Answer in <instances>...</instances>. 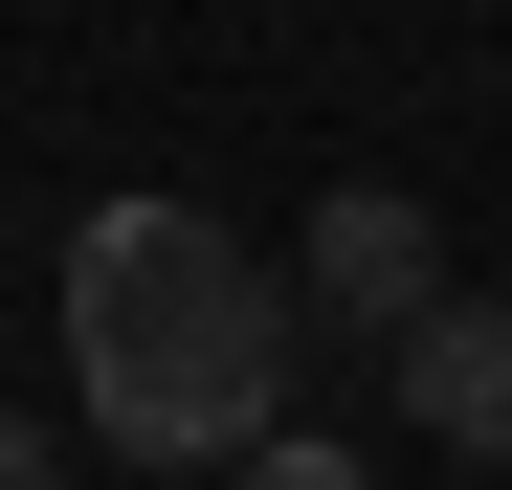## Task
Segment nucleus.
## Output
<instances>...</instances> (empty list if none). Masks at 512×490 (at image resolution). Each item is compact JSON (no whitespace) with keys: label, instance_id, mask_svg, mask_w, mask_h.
Returning a JSON list of instances; mask_svg holds the SVG:
<instances>
[{"label":"nucleus","instance_id":"nucleus-1","mask_svg":"<svg viewBox=\"0 0 512 490\" xmlns=\"http://www.w3.org/2000/svg\"><path fill=\"white\" fill-rule=\"evenodd\" d=\"M67 357H90V424L134 468H245L290 424V290L245 268L201 201H90V245H67Z\"/></svg>","mask_w":512,"mask_h":490},{"label":"nucleus","instance_id":"nucleus-5","mask_svg":"<svg viewBox=\"0 0 512 490\" xmlns=\"http://www.w3.org/2000/svg\"><path fill=\"white\" fill-rule=\"evenodd\" d=\"M0 490H45V424H23V401H0Z\"/></svg>","mask_w":512,"mask_h":490},{"label":"nucleus","instance_id":"nucleus-4","mask_svg":"<svg viewBox=\"0 0 512 490\" xmlns=\"http://www.w3.org/2000/svg\"><path fill=\"white\" fill-rule=\"evenodd\" d=\"M245 490H357V446H312V424H268V446H245Z\"/></svg>","mask_w":512,"mask_h":490},{"label":"nucleus","instance_id":"nucleus-3","mask_svg":"<svg viewBox=\"0 0 512 490\" xmlns=\"http://www.w3.org/2000/svg\"><path fill=\"white\" fill-rule=\"evenodd\" d=\"M401 401H423L468 468H512V312H490V290H446V312L401 335Z\"/></svg>","mask_w":512,"mask_h":490},{"label":"nucleus","instance_id":"nucleus-2","mask_svg":"<svg viewBox=\"0 0 512 490\" xmlns=\"http://www.w3.org/2000/svg\"><path fill=\"white\" fill-rule=\"evenodd\" d=\"M312 290L357 312V335H423V312H446V223H423L401 179H334L312 201Z\"/></svg>","mask_w":512,"mask_h":490}]
</instances>
